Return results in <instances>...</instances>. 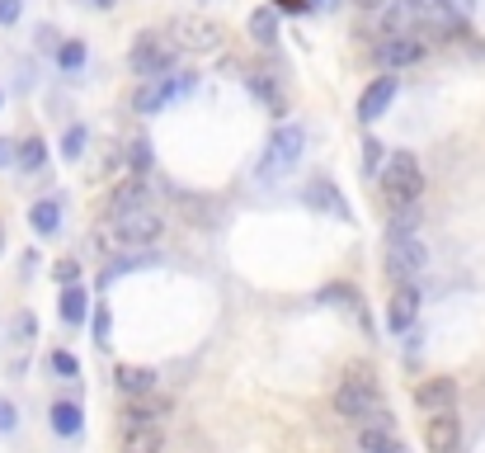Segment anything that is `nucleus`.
Wrapping results in <instances>:
<instances>
[{
	"label": "nucleus",
	"mask_w": 485,
	"mask_h": 453,
	"mask_svg": "<svg viewBox=\"0 0 485 453\" xmlns=\"http://www.w3.org/2000/svg\"><path fill=\"white\" fill-rule=\"evenodd\" d=\"M334 411H340L349 425H358V430H396L382 387H377V378H372V368H349V378L340 383V393H334Z\"/></svg>",
	"instance_id": "1"
},
{
	"label": "nucleus",
	"mask_w": 485,
	"mask_h": 453,
	"mask_svg": "<svg viewBox=\"0 0 485 453\" xmlns=\"http://www.w3.org/2000/svg\"><path fill=\"white\" fill-rule=\"evenodd\" d=\"M302 152H307V128H302V123H279V128H273V137L264 142L260 161H255V180H260V184L288 180L292 171H297Z\"/></svg>",
	"instance_id": "2"
},
{
	"label": "nucleus",
	"mask_w": 485,
	"mask_h": 453,
	"mask_svg": "<svg viewBox=\"0 0 485 453\" xmlns=\"http://www.w3.org/2000/svg\"><path fill=\"white\" fill-rule=\"evenodd\" d=\"M377 184H382V203L391 213H400V208H415L419 194H425V171H419V161L410 152H391L382 161V171H377Z\"/></svg>",
	"instance_id": "3"
},
{
	"label": "nucleus",
	"mask_w": 485,
	"mask_h": 453,
	"mask_svg": "<svg viewBox=\"0 0 485 453\" xmlns=\"http://www.w3.org/2000/svg\"><path fill=\"white\" fill-rule=\"evenodd\" d=\"M165 232V217L146 203V208H128V213H109L104 222V236L114 245H128V251H146V245H156Z\"/></svg>",
	"instance_id": "4"
},
{
	"label": "nucleus",
	"mask_w": 485,
	"mask_h": 453,
	"mask_svg": "<svg viewBox=\"0 0 485 453\" xmlns=\"http://www.w3.org/2000/svg\"><path fill=\"white\" fill-rule=\"evenodd\" d=\"M175 61H179V48L170 43V38H160L156 29L137 33L133 48H128V67L137 71V80H165V76H175Z\"/></svg>",
	"instance_id": "5"
},
{
	"label": "nucleus",
	"mask_w": 485,
	"mask_h": 453,
	"mask_svg": "<svg viewBox=\"0 0 485 453\" xmlns=\"http://www.w3.org/2000/svg\"><path fill=\"white\" fill-rule=\"evenodd\" d=\"M170 43L179 52H217L222 48V24L207 14H175L170 19Z\"/></svg>",
	"instance_id": "6"
},
{
	"label": "nucleus",
	"mask_w": 485,
	"mask_h": 453,
	"mask_svg": "<svg viewBox=\"0 0 485 453\" xmlns=\"http://www.w3.org/2000/svg\"><path fill=\"white\" fill-rule=\"evenodd\" d=\"M429 270V245L419 236H387V274L391 283H415Z\"/></svg>",
	"instance_id": "7"
},
{
	"label": "nucleus",
	"mask_w": 485,
	"mask_h": 453,
	"mask_svg": "<svg viewBox=\"0 0 485 453\" xmlns=\"http://www.w3.org/2000/svg\"><path fill=\"white\" fill-rule=\"evenodd\" d=\"M198 86V76L188 71V76H165V80H142V90H137V109L142 114H156V109H165L170 99H179V95H188Z\"/></svg>",
	"instance_id": "8"
},
{
	"label": "nucleus",
	"mask_w": 485,
	"mask_h": 453,
	"mask_svg": "<svg viewBox=\"0 0 485 453\" xmlns=\"http://www.w3.org/2000/svg\"><path fill=\"white\" fill-rule=\"evenodd\" d=\"M175 411V402L170 397H156V393H142V397H128L123 402V430H137V425H160L165 416Z\"/></svg>",
	"instance_id": "9"
},
{
	"label": "nucleus",
	"mask_w": 485,
	"mask_h": 453,
	"mask_svg": "<svg viewBox=\"0 0 485 453\" xmlns=\"http://www.w3.org/2000/svg\"><path fill=\"white\" fill-rule=\"evenodd\" d=\"M425 448H429V453H462L457 411H438V416H425Z\"/></svg>",
	"instance_id": "10"
},
{
	"label": "nucleus",
	"mask_w": 485,
	"mask_h": 453,
	"mask_svg": "<svg viewBox=\"0 0 485 453\" xmlns=\"http://www.w3.org/2000/svg\"><path fill=\"white\" fill-rule=\"evenodd\" d=\"M372 57L382 61L387 71H400V67H415V61L425 57V43H419L415 33H406V38H377Z\"/></svg>",
	"instance_id": "11"
},
{
	"label": "nucleus",
	"mask_w": 485,
	"mask_h": 453,
	"mask_svg": "<svg viewBox=\"0 0 485 453\" xmlns=\"http://www.w3.org/2000/svg\"><path fill=\"white\" fill-rule=\"evenodd\" d=\"M419 317V288L415 283H396V293L387 302V331L391 336H406Z\"/></svg>",
	"instance_id": "12"
},
{
	"label": "nucleus",
	"mask_w": 485,
	"mask_h": 453,
	"mask_svg": "<svg viewBox=\"0 0 485 453\" xmlns=\"http://www.w3.org/2000/svg\"><path fill=\"white\" fill-rule=\"evenodd\" d=\"M245 86L264 99L269 114H288V95H283V76H279V67H250V71H245Z\"/></svg>",
	"instance_id": "13"
},
{
	"label": "nucleus",
	"mask_w": 485,
	"mask_h": 453,
	"mask_svg": "<svg viewBox=\"0 0 485 453\" xmlns=\"http://www.w3.org/2000/svg\"><path fill=\"white\" fill-rule=\"evenodd\" d=\"M415 406L425 416H438V411H453L457 406V383L453 378H425L415 387Z\"/></svg>",
	"instance_id": "14"
},
{
	"label": "nucleus",
	"mask_w": 485,
	"mask_h": 453,
	"mask_svg": "<svg viewBox=\"0 0 485 453\" xmlns=\"http://www.w3.org/2000/svg\"><path fill=\"white\" fill-rule=\"evenodd\" d=\"M391 99H396V76H377L372 86L358 95V123H377L391 109Z\"/></svg>",
	"instance_id": "15"
},
{
	"label": "nucleus",
	"mask_w": 485,
	"mask_h": 453,
	"mask_svg": "<svg viewBox=\"0 0 485 453\" xmlns=\"http://www.w3.org/2000/svg\"><path fill=\"white\" fill-rule=\"evenodd\" d=\"M170 199H175V208L184 213V222L188 226H203V232H207V226H217V217H222V208H217L213 199H198V194H188V190H170Z\"/></svg>",
	"instance_id": "16"
},
{
	"label": "nucleus",
	"mask_w": 485,
	"mask_h": 453,
	"mask_svg": "<svg viewBox=\"0 0 485 453\" xmlns=\"http://www.w3.org/2000/svg\"><path fill=\"white\" fill-rule=\"evenodd\" d=\"M151 203V190H146V180L133 171V175H123L114 184V194H109V213H128V208H146Z\"/></svg>",
	"instance_id": "17"
},
{
	"label": "nucleus",
	"mask_w": 485,
	"mask_h": 453,
	"mask_svg": "<svg viewBox=\"0 0 485 453\" xmlns=\"http://www.w3.org/2000/svg\"><path fill=\"white\" fill-rule=\"evenodd\" d=\"M118 453H165V430L160 425H137V430H123V444Z\"/></svg>",
	"instance_id": "18"
},
{
	"label": "nucleus",
	"mask_w": 485,
	"mask_h": 453,
	"mask_svg": "<svg viewBox=\"0 0 485 453\" xmlns=\"http://www.w3.org/2000/svg\"><path fill=\"white\" fill-rule=\"evenodd\" d=\"M307 203H311V208H325V213H334V217L349 222V203L340 199V190H334L330 180H311V184H307Z\"/></svg>",
	"instance_id": "19"
},
{
	"label": "nucleus",
	"mask_w": 485,
	"mask_h": 453,
	"mask_svg": "<svg viewBox=\"0 0 485 453\" xmlns=\"http://www.w3.org/2000/svg\"><path fill=\"white\" fill-rule=\"evenodd\" d=\"M48 425L57 430L61 439H76V435H80V425H86V411H80L76 402H52V411H48Z\"/></svg>",
	"instance_id": "20"
},
{
	"label": "nucleus",
	"mask_w": 485,
	"mask_h": 453,
	"mask_svg": "<svg viewBox=\"0 0 485 453\" xmlns=\"http://www.w3.org/2000/svg\"><path fill=\"white\" fill-rule=\"evenodd\" d=\"M156 387V368H142V364H118V393L123 397H142Z\"/></svg>",
	"instance_id": "21"
},
{
	"label": "nucleus",
	"mask_w": 485,
	"mask_h": 453,
	"mask_svg": "<svg viewBox=\"0 0 485 453\" xmlns=\"http://www.w3.org/2000/svg\"><path fill=\"white\" fill-rule=\"evenodd\" d=\"M57 312H61V321H67V326H80V321L90 317V293H86L80 283H67V288H61Z\"/></svg>",
	"instance_id": "22"
},
{
	"label": "nucleus",
	"mask_w": 485,
	"mask_h": 453,
	"mask_svg": "<svg viewBox=\"0 0 485 453\" xmlns=\"http://www.w3.org/2000/svg\"><path fill=\"white\" fill-rule=\"evenodd\" d=\"M29 226H33L38 236L61 232V199H38L33 208H29Z\"/></svg>",
	"instance_id": "23"
},
{
	"label": "nucleus",
	"mask_w": 485,
	"mask_h": 453,
	"mask_svg": "<svg viewBox=\"0 0 485 453\" xmlns=\"http://www.w3.org/2000/svg\"><path fill=\"white\" fill-rule=\"evenodd\" d=\"M43 161H48V142L38 137V133H29L24 142L14 147V166L24 171V175H33V171H43Z\"/></svg>",
	"instance_id": "24"
},
{
	"label": "nucleus",
	"mask_w": 485,
	"mask_h": 453,
	"mask_svg": "<svg viewBox=\"0 0 485 453\" xmlns=\"http://www.w3.org/2000/svg\"><path fill=\"white\" fill-rule=\"evenodd\" d=\"M250 38H255V43L260 48H273V43H279V10H269V5H260L255 14H250Z\"/></svg>",
	"instance_id": "25"
},
{
	"label": "nucleus",
	"mask_w": 485,
	"mask_h": 453,
	"mask_svg": "<svg viewBox=\"0 0 485 453\" xmlns=\"http://www.w3.org/2000/svg\"><path fill=\"white\" fill-rule=\"evenodd\" d=\"M358 448L363 453H406L396 430H358Z\"/></svg>",
	"instance_id": "26"
},
{
	"label": "nucleus",
	"mask_w": 485,
	"mask_h": 453,
	"mask_svg": "<svg viewBox=\"0 0 485 453\" xmlns=\"http://www.w3.org/2000/svg\"><path fill=\"white\" fill-rule=\"evenodd\" d=\"M86 57H90V48L80 43V38L57 43V67H61V71H80V67H86Z\"/></svg>",
	"instance_id": "27"
},
{
	"label": "nucleus",
	"mask_w": 485,
	"mask_h": 453,
	"mask_svg": "<svg viewBox=\"0 0 485 453\" xmlns=\"http://www.w3.org/2000/svg\"><path fill=\"white\" fill-rule=\"evenodd\" d=\"M86 142H90V128H86V123H71L67 137H61V156L80 161V156H86Z\"/></svg>",
	"instance_id": "28"
},
{
	"label": "nucleus",
	"mask_w": 485,
	"mask_h": 453,
	"mask_svg": "<svg viewBox=\"0 0 485 453\" xmlns=\"http://www.w3.org/2000/svg\"><path fill=\"white\" fill-rule=\"evenodd\" d=\"M123 161H128V171L146 175V171H151V142H146V137H133L128 152H123Z\"/></svg>",
	"instance_id": "29"
},
{
	"label": "nucleus",
	"mask_w": 485,
	"mask_h": 453,
	"mask_svg": "<svg viewBox=\"0 0 485 453\" xmlns=\"http://www.w3.org/2000/svg\"><path fill=\"white\" fill-rule=\"evenodd\" d=\"M48 368H52L57 378H76V374H80V359L71 355V349H52V355H48Z\"/></svg>",
	"instance_id": "30"
},
{
	"label": "nucleus",
	"mask_w": 485,
	"mask_h": 453,
	"mask_svg": "<svg viewBox=\"0 0 485 453\" xmlns=\"http://www.w3.org/2000/svg\"><path fill=\"white\" fill-rule=\"evenodd\" d=\"M10 336H14L19 345H29V340L38 336V317H33V312H14V321H10Z\"/></svg>",
	"instance_id": "31"
},
{
	"label": "nucleus",
	"mask_w": 485,
	"mask_h": 453,
	"mask_svg": "<svg viewBox=\"0 0 485 453\" xmlns=\"http://www.w3.org/2000/svg\"><path fill=\"white\" fill-rule=\"evenodd\" d=\"M358 166H363V175H377L382 171V142H363V156H358Z\"/></svg>",
	"instance_id": "32"
},
{
	"label": "nucleus",
	"mask_w": 485,
	"mask_h": 453,
	"mask_svg": "<svg viewBox=\"0 0 485 453\" xmlns=\"http://www.w3.org/2000/svg\"><path fill=\"white\" fill-rule=\"evenodd\" d=\"M415 226H419V213H415V208L391 213V236H415Z\"/></svg>",
	"instance_id": "33"
},
{
	"label": "nucleus",
	"mask_w": 485,
	"mask_h": 453,
	"mask_svg": "<svg viewBox=\"0 0 485 453\" xmlns=\"http://www.w3.org/2000/svg\"><path fill=\"white\" fill-rule=\"evenodd\" d=\"M52 279H57V288L80 283V260H57V264H52Z\"/></svg>",
	"instance_id": "34"
},
{
	"label": "nucleus",
	"mask_w": 485,
	"mask_h": 453,
	"mask_svg": "<svg viewBox=\"0 0 485 453\" xmlns=\"http://www.w3.org/2000/svg\"><path fill=\"white\" fill-rule=\"evenodd\" d=\"M109 326H114V317H109V307L99 302V312L90 317V331H95V340H99V345H109Z\"/></svg>",
	"instance_id": "35"
},
{
	"label": "nucleus",
	"mask_w": 485,
	"mask_h": 453,
	"mask_svg": "<svg viewBox=\"0 0 485 453\" xmlns=\"http://www.w3.org/2000/svg\"><path fill=\"white\" fill-rule=\"evenodd\" d=\"M14 425H19V411H14V402L0 397V435H14Z\"/></svg>",
	"instance_id": "36"
},
{
	"label": "nucleus",
	"mask_w": 485,
	"mask_h": 453,
	"mask_svg": "<svg viewBox=\"0 0 485 453\" xmlns=\"http://www.w3.org/2000/svg\"><path fill=\"white\" fill-rule=\"evenodd\" d=\"M19 14H24V0H0V29H10Z\"/></svg>",
	"instance_id": "37"
},
{
	"label": "nucleus",
	"mask_w": 485,
	"mask_h": 453,
	"mask_svg": "<svg viewBox=\"0 0 485 453\" xmlns=\"http://www.w3.org/2000/svg\"><path fill=\"white\" fill-rule=\"evenodd\" d=\"M438 5H443V10H453V14H462V19H467V14L476 10V0H438Z\"/></svg>",
	"instance_id": "38"
},
{
	"label": "nucleus",
	"mask_w": 485,
	"mask_h": 453,
	"mask_svg": "<svg viewBox=\"0 0 485 453\" xmlns=\"http://www.w3.org/2000/svg\"><path fill=\"white\" fill-rule=\"evenodd\" d=\"M5 166H14V142L0 137V171H5Z\"/></svg>",
	"instance_id": "39"
},
{
	"label": "nucleus",
	"mask_w": 485,
	"mask_h": 453,
	"mask_svg": "<svg viewBox=\"0 0 485 453\" xmlns=\"http://www.w3.org/2000/svg\"><path fill=\"white\" fill-rule=\"evenodd\" d=\"M269 10H288V14H302V10H307V0H273Z\"/></svg>",
	"instance_id": "40"
},
{
	"label": "nucleus",
	"mask_w": 485,
	"mask_h": 453,
	"mask_svg": "<svg viewBox=\"0 0 485 453\" xmlns=\"http://www.w3.org/2000/svg\"><path fill=\"white\" fill-rule=\"evenodd\" d=\"M382 5H387V0H358V10H372V14L382 10Z\"/></svg>",
	"instance_id": "41"
},
{
	"label": "nucleus",
	"mask_w": 485,
	"mask_h": 453,
	"mask_svg": "<svg viewBox=\"0 0 485 453\" xmlns=\"http://www.w3.org/2000/svg\"><path fill=\"white\" fill-rule=\"evenodd\" d=\"M90 5H99V10H114V5H118V0H90Z\"/></svg>",
	"instance_id": "42"
},
{
	"label": "nucleus",
	"mask_w": 485,
	"mask_h": 453,
	"mask_svg": "<svg viewBox=\"0 0 485 453\" xmlns=\"http://www.w3.org/2000/svg\"><path fill=\"white\" fill-rule=\"evenodd\" d=\"M0 251H5V226H0Z\"/></svg>",
	"instance_id": "43"
},
{
	"label": "nucleus",
	"mask_w": 485,
	"mask_h": 453,
	"mask_svg": "<svg viewBox=\"0 0 485 453\" xmlns=\"http://www.w3.org/2000/svg\"><path fill=\"white\" fill-rule=\"evenodd\" d=\"M0 105H5V95H0Z\"/></svg>",
	"instance_id": "44"
}]
</instances>
